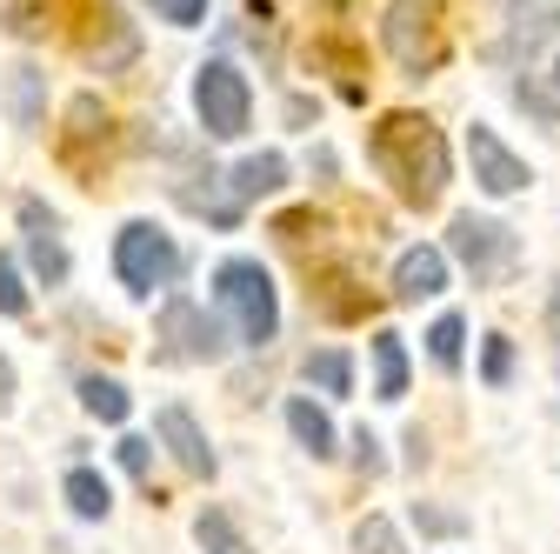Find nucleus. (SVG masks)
Here are the masks:
<instances>
[{"instance_id":"nucleus-1","label":"nucleus","mask_w":560,"mask_h":554,"mask_svg":"<svg viewBox=\"0 0 560 554\" xmlns=\"http://www.w3.org/2000/svg\"><path fill=\"white\" fill-rule=\"evenodd\" d=\"M368 161L407 207H434L447 187V141L428 114H381L368 134Z\"/></svg>"},{"instance_id":"nucleus-2","label":"nucleus","mask_w":560,"mask_h":554,"mask_svg":"<svg viewBox=\"0 0 560 554\" xmlns=\"http://www.w3.org/2000/svg\"><path fill=\"white\" fill-rule=\"evenodd\" d=\"M214 308L228 314L234 341L241 348H267V341L280 334V295H273V274L247 254H228L214 267Z\"/></svg>"},{"instance_id":"nucleus-3","label":"nucleus","mask_w":560,"mask_h":554,"mask_svg":"<svg viewBox=\"0 0 560 554\" xmlns=\"http://www.w3.org/2000/svg\"><path fill=\"white\" fill-rule=\"evenodd\" d=\"M114 274H120V288L133 301H154L161 288H174V274H180V247L167 228L154 221H127L114 234Z\"/></svg>"},{"instance_id":"nucleus-4","label":"nucleus","mask_w":560,"mask_h":554,"mask_svg":"<svg viewBox=\"0 0 560 554\" xmlns=\"http://www.w3.org/2000/svg\"><path fill=\"white\" fill-rule=\"evenodd\" d=\"M194 114L207 141H241L254 120V88L234 60H200L194 67Z\"/></svg>"},{"instance_id":"nucleus-5","label":"nucleus","mask_w":560,"mask_h":554,"mask_svg":"<svg viewBox=\"0 0 560 554\" xmlns=\"http://www.w3.org/2000/svg\"><path fill=\"white\" fill-rule=\"evenodd\" d=\"M234 348V334H228V321L221 314H207L194 295H167L161 301V361H194V368H207V361H221Z\"/></svg>"},{"instance_id":"nucleus-6","label":"nucleus","mask_w":560,"mask_h":554,"mask_svg":"<svg viewBox=\"0 0 560 554\" xmlns=\"http://www.w3.org/2000/svg\"><path fill=\"white\" fill-rule=\"evenodd\" d=\"M447 254L474 274V288H494V281H508L514 261H521V234L508 221H487V215H454Z\"/></svg>"},{"instance_id":"nucleus-7","label":"nucleus","mask_w":560,"mask_h":554,"mask_svg":"<svg viewBox=\"0 0 560 554\" xmlns=\"http://www.w3.org/2000/svg\"><path fill=\"white\" fill-rule=\"evenodd\" d=\"M381 41H387V54L407 67L413 81H420V74H434V67H441V54H447V41H441V21H434V8H428V0H394V8H387V21H381Z\"/></svg>"},{"instance_id":"nucleus-8","label":"nucleus","mask_w":560,"mask_h":554,"mask_svg":"<svg viewBox=\"0 0 560 554\" xmlns=\"http://www.w3.org/2000/svg\"><path fill=\"white\" fill-rule=\"evenodd\" d=\"M140 54V27L120 14V8H88V34H81V60L94 67V74H120V67H133Z\"/></svg>"},{"instance_id":"nucleus-9","label":"nucleus","mask_w":560,"mask_h":554,"mask_svg":"<svg viewBox=\"0 0 560 554\" xmlns=\"http://www.w3.org/2000/svg\"><path fill=\"white\" fill-rule=\"evenodd\" d=\"M467 161H474V181H480V194H494V200H508V194H521L534 174H527V161L501 141L494 127H467Z\"/></svg>"},{"instance_id":"nucleus-10","label":"nucleus","mask_w":560,"mask_h":554,"mask_svg":"<svg viewBox=\"0 0 560 554\" xmlns=\"http://www.w3.org/2000/svg\"><path fill=\"white\" fill-rule=\"evenodd\" d=\"M154 435H161V448L187 468V474H200V481H214V448H207V435H200V422H194V407H180V401H167L161 414H154Z\"/></svg>"},{"instance_id":"nucleus-11","label":"nucleus","mask_w":560,"mask_h":554,"mask_svg":"<svg viewBox=\"0 0 560 554\" xmlns=\"http://www.w3.org/2000/svg\"><path fill=\"white\" fill-rule=\"evenodd\" d=\"M94 141L107 148V107H101L94 94L67 101V127H60V141H54V148H60V161L74 168V174H88V168H94V161H88V148H94Z\"/></svg>"},{"instance_id":"nucleus-12","label":"nucleus","mask_w":560,"mask_h":554,"mask_svg":"<svg viewBox=\"0 0 560 554\" xmlns=\"http://www.w3.org/2000/svg\"><path fill=\"white\" fill-rule=\"evenodd\" d=\"M447 288V247H407L394 261V301H434Z\"/></svg>"},{"instance_id":"nucleus-13","label":"nucleus","mask_w":560,"mask_h":554,"mask_svg":"<svg viewBox=\"0 0 560 554\" xmlns=\"http://www.w3.org/2000/svg\"><path fill=\"white\" fill-rule=\"evenodd\" d=\"M228 187H234V200H241V207H247V200H267V194H280V187H288V154H273V148L247 154V161L228 174Z\"/></svg>"},{"instance_id":"nucleus-14","label":"nucleus","mask_w":560,"mask_h":554,"mask_svg":"<svg viewBox=\"0 0 560 554\" xmlns=\"http://www.w3.org/2000/svg\"><path fill=\"white\" fill-rule=\"evenodd\" d=\"M288 428H294V441H301L314 461H334V454H340V435H334V422H327V407H314V394H294V401H288Z\"/></svg>"},{"instance_id":"nucleus-15","label":"nucleus","mask_w":560,"mask_h":554,"mask_svg":"<svg viewBox=\"0 0 560 554\" xmlns=\"http://www.w3.org/2000/svg\"><path fill=\"white\" fill-rule=\"evenodd\" d=\"M60 495H67V508H74L81 521H107V508H114V488H107V474H94V468H67Z\"/></svg>"},{"instance_id":"nucleus-16","label":"nucleus","mask_w":560,"mask_h":554,"mask_svg":"<svg viewBox=\"0 0 560 554\" xmlns=\"http://www.w3.org/2000/svg\"><path fill=\"white\" fill-rule=\"evenodd\" d=\"M368 348H374V394H381V401H400V394H407V348H400V334L381 327Z\"/></svg>"},{"instance_id":"nucleus-17","label":"nucleus","mask_w":560,"mask_h":554,"mask_svg":"<svg viewBox=\"0 0 560 554\" xmlns=\"http://www.w3.org/2000/svg\"><path fill=\"white\" fill-rule=\"evenodd\" d=\"M301 374H307V388H320L327 401L354 394V361H347V348H320V355H307Z\"/></svg>"},{"instance_id":"nucleus-18","label":"nucleus","mask_w":560,"mask_h":554,"mask_svg":"<svg viewBox=\"0 0 560 554\" xmlns=\"http://www.w3.org/2000/svg\"><path fill=\"white\" fill-rule=\"evenodd\" d=\"M81 407L94 414V422H107V428H120L133 414V401H127V388L114 374H81Z\"/></svg>"},{"instance_id":"nucleus-19","label":"nucleus","mask_w":560,"mask_h":554,"mask_svg":"<svg viewBox=\"0 0 560 554\" xmlns=\"http://www.w3.org/2000/svg\"><path fill=\"white\" fill-rule=\"evenodd\" d=\"M40 101H47V74H40V67H14V74H8V114H14V127H40Z\"/></svg>"},{"instance_id":"nucleus-20","label":"nucleus","mask_w":560,"mask_h":554,"mask_svg":"<svg viewBox=\"0 0 560 554\" xmlns=\"http://www.w3.org/2000/svg\"><path fill=\"white\" fill-rule=\"evenodd\" d=\"M27 267L40 288H67V274H74V261H67L60 234H27Z\"/></svg>"},{"instance_id":"nucleus-21","label":"nucleus","mask_w":560,"mask_h":554,"mask_svg":"<svg viewBox=\"0 0 560 554\" xmlns=\"http://www.w3.org/2000/svg\"><path fill=\"white\" fill-rule=\"evenodd\" d=\"M194 541H200L207 554H254V547H247V534L234 528V515H228V508H207V515L194 521Z\"/></svg>"},{"instance_id":"nucleus-22","label":"nucleus","mask_w":560,"mask_h":554,"mask_svg":"<svg viewBox=\"0 0 560 554\" xmlns=\"http://www.w3.org/2000/svg\"><path fill=\"white\" fill-rule=\"evenodd\" d=\"M460 341H467V321H460V314H441V321L428 327V361H434L441 374L460 368Z\"/></svg>"},{"instance_id":"nucleus-23","label":"nucleus","mask_w":560,"mask_h":554,"mask_svg":"<svg viewBox=\"0 0 560 554\" xmlns=\"http://www.w3.org/2000/svg\"><path fill=\"white\" fill-rule=\"evenodd\" d=\"M480 381L487 388H508L514 381V341L508 334H487L480 341Z\"/></svg>"},{"instance_id":"nucleus-24","label":"nucleus","mask_w":560,"mask_h":554,"mask_svg":"<svg viewBox=\"0 0 560 554\" xmlns=\"http://www.w3.org/2000/svg\"><path fill=\"white\" fill-rule=\"evenodd\" d=\"M413 528L434 534V541H454V534H467V515L460 508H441V501H413Z\"/></svg>"},{"instance_id":"nucleus-25","label":"nucleus","mask_w":560,"mask_h":554,"mask_svg":"<svg viewBox=\"0 0 560 554\" xmlns=\"http://www.w3.org/2000/svg\"><path fill=\"white\" fill-rule=\"evenodd\" d=\"M354 554H407V547H400V528H394L387 515H368V521L354 528Z\"/></svg>"},{"instance_id":"nucleus-26","label":"nucleus","mask_w":560,"mask_h":554,"mask_svg":"<svg viewBox=\"0 0 560 554\" xmlns=\"http://www.w3.org/2000/svg\"><path fill=\"white\" fill-rule=\"evenodd\" d=\"M0 314H8V321L27 314V281H21V261L14 254H0Z\"/></svg>"},{"instance_id":"nucleus-27","label":"nucleus","mask_w":560,"mask_h":554,"mask_svg":"<svg viewBox=\"0 0 560 554\" xmlns=\"http://www.w3.org/2000/svg\"><path fill=\"white\" fill-rule=\"evenodd\" d=\"M514 101H521V107H527L540 127H553V120H560V94H547L534 74H527V81H514Z\"/></svg>"},{"instance_id":"nucleus-28","label":"nucleus","mask_w":560,"mask_h":554,"mask_svg":"<svg viewBox=\"0 0 560 554\" xmlns=\"http://www.w3.org/2000/svg\"><path fill=\"white\" fill-rule=\"evenodd\" d=\"M120 468H127L133 481H148V474H154V441H148V435H120Z\"/></svg>"},{"instance_id":"nucleus-29","label":"nucleus","mask_w":560,"mask_h":554,"mask_svg":"<svg viewBox=\"0 0 560 554\" xmlns=\"http://www.w3.org/2000/svg\"><path fill=\"white\" fill-rule=\"evenodd\" d=\"M21 228H27V234H60V215H54L40 194H27V200H21Z\"/></svg>"},{"instance_id":"nucleus-30","label":"nucleus","mask_w":560,"mask_h":554,"mask_svg":"<svg viewBox=\"0 0 560 554\" xmlns=\"http://www.w3.org/2000/svg\"><path fill=\"white\" fill-rule=\"evenodd\" d=\"M154 14H161L167 27H194V21L207 14V0H154Z\"/></svg>"},{"instance_id":"nucleus-31","label":"nucleus","mask_w":560,"mask_h":554,"mask_svg":"<svg viewBox=\"0 0 560 554\" xmlns=\"http://www.w3.org/2000/svg\"><path fill=\"white\" fill-rule=\"evenodd\" d=\"M354 468H361V474H387V454H381V441H374L368 428L354 435Z\"/></svg>"},{"instance_id":"nucleus-32","label":"nucleus","mask_w":560,"mask_h":554,"mask_svg":"<svg viewBox=\"0 0 560 554\" xmlns=\"http://www.w3.org/2000/svg\"><path fill=\"white\" fill-rule=\"evenodd\" d=\"M407 468H428V435H420V428L407 435Z\"/></svg>"},{"instance_id":"nucleus-33","label":"nucleus","mask_w":560,"mask_h":554,"mask_svg":"<svg viewBox=\"0 0 560 554\" xmlns=\"http://www.w3.org/2000/svg\"><path fill=\"white\" fill-rule=\"evenodd\" d=\"M547 334H553V341H560V281H553V288H547Z\"/></svg>"},{"instance_id":"nucleus-34","label":"nucleus","mask_w":560,"mask_h":554,"mask_svg":"<svg viewBox=\"0 0 560 554\" xmlns=\"http://www.w3.org/2000/svg\"><path fill=\"white\" fill-rule=\"evenodd\" d=\"M8 394H14V361L0 355V401H8Z\"/></svg>"},{"instance_id":"nucleus-35","label":"nucleus","mask_w":560,"mask_h":554,"mask_svg":"<svg viewBox=\"0 0 560 554\" xmlns=\"http://www.w3.org/2000/svg\"><path fill=\"white\" fill-rule=\"evenodd\" d=\"M553 94H560V54H553Z\"/></svg>"}]
</instances>
